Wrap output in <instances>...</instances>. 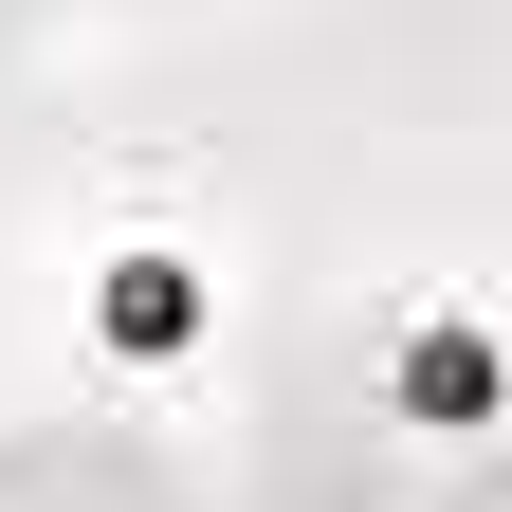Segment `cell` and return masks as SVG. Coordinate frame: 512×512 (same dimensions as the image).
I'll return each instance as SVG.
<instances>
[{
    "label": "cell",
    "instance_id": "3",
    "mask_svg": "<svg viewBox=\"0 0 512 512\" xmlns=\"http://www.w3.org/2000/svg\"><path fill=\"white\" fill-rule=\"evenodd\" d=\"M92 330H110L128 366H165L183 330H202V275H183V256H110V275H92Z\"/></svg>",
    "mask_w": 512,
    "mask_h": 512
},
{
    "label": "cell",
    "instance_id": "4",
    "mask_svg": "<svg viewBox=\"0 0 512 512\" xmlns=\"http://www.w3.org/2000/svg\"><path fill=\"white\" fill-rule=\"evenodd\" d=\"M0 476H19V458H0ZM0 512H19V494H0Z\"/></svg>",
    "mask_w": 512,
    "mask_h": 512
},
{
    "label": "cell",
    "instance_id": "2",
    "mask_svg": "<svg viewBox=\"0 0 512 512\" xmlns=\"http://www.w3.org/2000/svg\"><path fill=\"white\" fill-rule=\"evenodd\" d=\"M366 384L403 421H439V439H494L512 421V348L476 330V311H403V330H366Z\"/></svg>",
    "mask_w": 512,
    "mask_h": 512
},
{
    "label": "cell",
    "instance_id": "1",
    "mask_svg": "<svg viewBox=\"0 0 512 512\" xmlns=\"http://www.w3.org/2000/svg\"><path fill=\"white\" fill-rule=\"evenodd\" d=\"M256 494H275V512H512V421L494 439H439V421L384 403L366 348H348V366H311L293 403H275Z\"/></svg>",
    "mask_w": 512,
    "mask_h": 512
}]
</instances>
